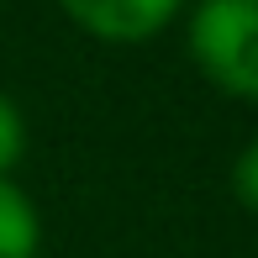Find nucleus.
<instances>
[{"mask_svg":"<svg viewBox=\"0 0 258 258\" xmlns=\"http://www.w3.org/2000/svg\"><path fill=\"white\" fill-rule=\"evenodd\" d=\"M0 258H37V211L6 179H0Z\"/></svg>","mask_w":258,"mask_h":258,"instance_id":"7ed1b4c3","label":"nucleus"},{"mask_svg":"<svg viewBox=\"0 0 258 258\" xmlns=\"http://www.w3.org/2000/svg\"><path fill=\"white\" fill-rule=\"evenodd\" d=\"M21 143H27V132H21V116H16V105L0 95V174H6L11 163L21 158Z\"/></svg>","mask_w":258,"mask_h":258,"instance_id":"39448f33","label":"nucleus"},{"mask_svg":"<svg viewBox=\"0 0 258 258\" xmlns=\"http://www.w3.org/2000/svg\"><path fill=\"white\" fill-rule=\"evenodd\" d=\"M190 53L221 90L258 100V0H201L190 16Z\"/></svg>","mask_w":258,"mask_h":258,"instance_id":"f257e3e1","label":"nucleus"},{"mask_svg":"<svg viewBox=\"0 0 258 258\" xmlns=\"http://www.w3.org/2000/svg\"><path fill=\"white\" fill-rule=\"evenodd\" d=\"M58 6L105 42H143L179 11V0H58Z\"/></svg>","mask_w":258,"mask_h":258,"instance_id":"f03ea898","label":"nucleus"},{"mask_svg":"<svg viewBox=\"0 0 258 258\" xmlns=\"http://www.w3.org/2000/svg\"><path fill=\"white\" fill-rule=\"evenodd\" d=\"M232 190H237V201L248 211H258V137L242 148V158L232 163Z\"/></svg>","mask_w":258,"mask_h":258,"instance_id":"20e7f679","label":"nucleus"}]
</instances>
